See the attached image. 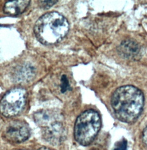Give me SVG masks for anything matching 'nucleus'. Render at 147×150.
Returning <instances> with one entry per match:
<instances>
[{
	"instance_id": "7",
	"label": "nucleus",
	"mask_w": 147,
	"mask_h": 150,
	"mask_svg": "<svg viewBox=\"0 0 147 150\" xmlns=\"http://www.w3.org/2000/svg\"><path fill=\"white\" fill-rule=\"evenodd\" d=\"M118 51L120 54L127 59H134L140 53V48L134 40L127 39L124 40L119 46Z\"/></svg>"
},
{
	"instance_id": "9",
	"label": "nucleus",
	"mask_w": 147,
	"mask_h": 150,
	"mask_svg": "<svg viewBox=\"0 0 147 150\" xmlns=\"http://www.w3.org/2000/svg\"><path fill=\"white\" fill-rule=\"evenodd\" d=\"M59 115L50 110H42L35 113L34 120L37 124L41 127H45L54 121L59 120Z\"/></svg>"
},
{
	"instance_id": "13",
	"label": "nucleus",
	"mask_w": 147,
	"mask_h": 150,
	"mask_svg": "<svg viewBox=\"0 0 147 150\" xmlns=\"http://www.w3.org/2000/svg\"><path fill=\"white\" fill-rule=\"evenodd\" d=\"M114 150H127V142L125 140L121 142Z\"/></svg>"
},
{
	"instance_id": "14",
	"label": "nucleus",
	"mask_w": 147,
	"mask_h": 150,
	"mask_svg": "<svg viewBox=\"0 0 147 150\" xmlns=\"http://www.w3.org/2000/svg\"><path fill=\"white\" fill-rule=\"evenodd\" d=\"M143 140L145 144L147 146V127L145 128L143 133Z\"/></svg>"
},
{
	"instance_id": "8",
	"label": "nucleus",
	"mask_w": 147,
	"mask_h": 150,
	"mask_svg": "<svg viewBox=\"0 0 147 150\" xmlns=\"http://www.w3.org/2000/svg\"><path fill=\"white\" fill-rule=\"evenodd\" d=\"M31 1L29 0L10 1L5 2L4 12L10 16H16L22 13L29 6Z\"/></svg>"
},
{
	"instance_id": "6",
	"label": "nucleus",
	"mask_w": 147,
	"mask_h": 150,
	"mask_svg": "<svg viewBox=\"0 0 147 150\" xmlns=\"http://www.w3.org/2000/svg\"><path fill=\"white\" fill-rule=\"evenodd\" d=\"M66 136V130L60 120H56L44 127L43 137L48 142L57 144L63 142Z\"/></svg>"
},
{
	"instance_id": "11",
	"label": "nucleus",
	"mask_w": 147,
	"mask_h": 150,
	"mask_svg": "<svg viewBox=\"0 0 147 150\" xmlns=\"http://www.w3.org/2000/svg\"><path fill=\"white\" fill-rule=\"evenodd\" d=\"M61 92L62 93H64L67 91V90L70 88L69 82L66 75H63L62 76L61 79Z\"/></svg>"
},
{
	"instance_id": "5",
	"label": "nucleus",
	"mask_w": 147,
	"mask_h": 150,
	"mask_svg": "<svg viewBox=\"0 0 147 150\" xmlns=\"http://www.w3.org/2000/svg\"><path fill=\"white\" fill-rule=\"evenodd\" d=\"M4 136L12 142L21 143L29 138L30 129L25 122L21 121H13L6 127Z\"/></svg>"
},
{
	"instance_id": "4",
	"label": "nucleus",
	"mask_w": 147,
	"mask_h": 150,
	"mask_svg": "<svg viewBox=\"0 0 147 150\" xmlns=\"http://www.w3.org/2000/svg\"><path fill=\"white\" fill-rule=\"evenodd\" d=\"M27 92L22 88H15L4 95L0 100V113L6 117L18 115L24 109Z\"/></svg>"
},
{
	"instance_id": "12",
	"label": "nucleus",
	"mask_w": 147,
	"mask_h": 150,
	"mask_svg": "<svg viewBox=\"0 0 147 150\" xmlns=\"http://www.w3.org/2000/svg\"><path fill=\"white\" fill-rule=\"evenodd\" d=\"M39 2L40 6L42 8L47 9L55 5L56 2H57V1H40Z\"/></svg>"
},
{
	"instance_id": "3",
	"label": "nucleus",
	"mask_w": 147,
	"mask_h": 150,
	"mask_svg": "<svg viewBox=\"0 0 147 150\" xmlns=\"http://www.w3.org/2000/svg\"><path fill=\"white\" fill-rule=\"evenodd\" d=\"M101 127L99 114L93 110H88L77 118L74 127L76 141L82 146H88L96 137Z\"/></svg>"
},
{
	"instance_id": "1",
	"label": "nucleus",
	"mask_w": 147,
	"mask_h": 150,
	"mask_svg": "<svg viewBox=\"0 0 147 150\" xmlns=\"http://www.w3.org/2000/svg\"><path fill=\"white\" fill-rule=\"evenodd\" d=\"M142 92L133 86L118 88L112 95L111 105L116 117L120 121L130 123L140 115L144 106Z\"/></svg>"
},
{
	"instance_id": "15",
	"label": "nucleus",
	"mask_w": 147,
	"mask_h": 150,
	"mask_svg": "<svg viewBox=\"0 0 147 150\" xmlns=\"http://www.w3.org/2000/svg\"><path fill=\"white\" fill-rule=\"evenodd\" d=\"M38 150H50L49 149H48V148H46V147H42V148H41V149H38Z\"/></svg>"
},
{
	"instance_id": "2",
	"label": "nucleus",
	"mask_w": 147,
	"mask_h": 150,
	"mask_svg": "<svg viewBox=\"0 0 147 150\" xmlns=\"http://www.w3.org/2000/svg\"><path fill=\"white\" fill-rule=\"evenodd\" d=\"M37 39L45 45L60 42L69 31V23L63 15L57 12H51L41 16L34 26Z\"/></svg>"
},
{
	"instance_id": "10",
	"label": "nucleus",
	"mask_w": 147,
	"mask_h": 150,
	"mask_svg": "<svg viewBox=\"0 0 147 150\" xmlns=\"http://www.w3.org/2000/svg\"><path fill=\"white\" fill-rule=\"evenodd\" d=\"M34 73L35 71L33 67L31 66H24L18 69L15 78L20 81H26L33 78Z\"/></svg>"
}]
</instances>
